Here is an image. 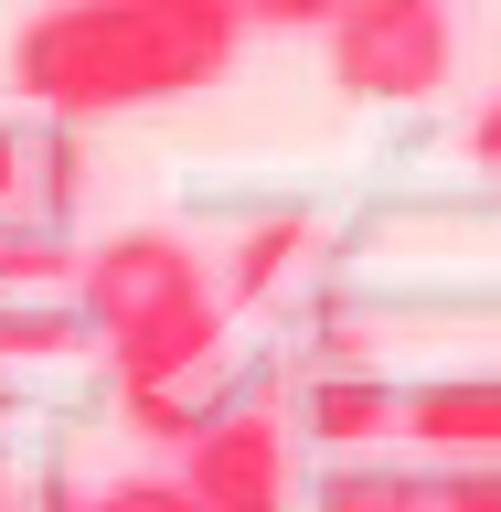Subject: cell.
<instances>
[{"label":"cell","instance_id":"11","mask_svg":"<svg viewBox=\"0 0 501 512\" xmlns=\"http://www.w3.org/2000/svg\"><path fill=\"white\" fill-rule=\"evenodd\" d=\"M427 512H501V459H438L427 470Z\"/></svg>","mask_w":501,"mask_h":512},{"label":"cell","instance_id":"14","mask_svg":"<svg viewBox=\"0 0 501 512\" xmlns=\"http://www.w3.org/2000/svg\"><path fill=\"white\" fill-rule=\"evenodd\" d=\"M470 160H480V171H501V96L470 118Z\"/></svg>","mask_w":501,"mask_h":512},{"label":"cell","instance_id":"15","mask_svg":"<svg viewBox=\"0 0 501 512\" xmlns=\"http://www.w3.org/2000/svg\"><path fill=\"white\" fill-rule=\"evenodd\" d=\"M43 512H86V502H75V491H43Z\"/></svg>","mask_w":501,"mask_h":512},{"label":"cell","instance_id":"1","mask_svg":"<svg viewBox=\"0 0 501 512\" xmlns=\"http://www.w3.org/2000/svg\"><path fill=\"white\" fill-rule=\"evenodd\" d=\"M246 11L235 0H54L11 32V86L43 118H118V107H160L192 96L235 64Z\"/></svg>","mask_w":501,"mask_h":512},{"label":"cell","instance_id":"5","mask_svg":"<svg viewBox=\"0 0 501 512\" xmlns=\"http://www.w3.org/2000/svg\"><path fill=\"white\" fill-rule=\"evenodd\" d=\"M395 438L438 448V459H501V374H438V384H406Z\"/></svg>","mask_w":501,"mask_h":512},{"label":"cell","instance_id":"3","mask_svg":"<svg viewBox=\"0 0 501 512\" xmlns=\"http://www.w3.org/2000/svg\"><path fill=\"white\" fill-rule=\"evenodd\" d=\"M459 64V32H448V0H342L331 11V75L374 107H416V96L448 86Z\"/></svg>","mask_w":501,"mask_h":512},{"label":"cell","instance_id":"9","mask_svg":"<svg viewBox=\"0 0 501 512\" xmlns=\"http://www.w3.org/2000/svg\"><path fill=\"white\" fill-rule=\"evenodd\" d=\"M320 512H427V470L352 448V459H331V480H320Z\"/></svg>","mask_w":501,"mask_h":512},{"label":"cell","instance_id":"8","mask_svg":"<svg viewBox=\"0 0 501 512\" xmlns=\"http://www.w3.org/2000/svg\"><path fill=\"white\" fill-rule=\"evenodd\" d=\"M86 342V310L75 288H0V363H43V352Z\"/></svg>","mask_w":501,"mask_h":512},{"label":"cell","instance_id":"16","mask_svg":"<svg viewBox=\"0 0 501 512\" xmlns=\"http://www.w3.org/2000/svg\"><path fill=\"white\" fill-rule=\"evenodd\" d=\"M0 416H11V384H0Z\"/></svg>","mask_w":501,"mask_h":512},{"label":"cell","instance_id":"12","mask_svg":"<svg viewBox=\"0 0 501 512\" xmlns=\"http://www.w3.org/2000/svg\"><path fill=\"white\" fill-rule=\"evenodd\" d=\"M86 512H203V502H192L182 480H160V470H139V480H107V491H96Z\"/></svg>","mask_w":501,"mask_h":512},{"label":"cell","instance_id":"10","mask_svg":"<svg viewBox=\"0 0 501 512\" xmlns=\"http://www.w3.org/2000/svg\"><path fill=\"white\" fill-rule=\"evenodd\" d=\"M299 235H310L299 214H267L246 246H235V267H224V299H267V288H278V267L299 256Z\"/></svg>","mask_w":501,"mask_h":512},{"label":"cell","instance_id":"6","mask_svg":"<svg viewBox=\"0 0 501 512\" xmlns=\"http://www.w3.org/2000/svg\"><path fill=\"white\" fill-rule=\"evenodd\" d=\"M224 406H246L235 395V363L224 352H203V363H171V374H139V384H118V416L139 427V438H160V448H192L203 427H214Z\"/></svg>","mask_w":501,"mask_h":512},{"label":"cell","instance_id":"2","mask_svg":"<svg viewBox=\"0 0 501 512\" xmlns=\"http://www.w3.org/2000/svg\"><path fill=\"white\" fill-rule=\"evenodd\" d=\"M75 310H86V331L107 342L118 384L224 352V288L203 278V256H192L182 235H107V246L75 267Z\"/></svg>","mask_w":501,"mask_h":512},{"label":"cell","instance_id":"13","mask_svg":"<svg viewBox=\"0 0 501 512\" xmlns=\"http://www.w3.org/2000/svg\"><path fill=\"white\" fill-rule=\"evenodd\" d=\"M235 11H246L256 32H331V11H342V0H235Z\"/></svg>","mask_w":501,"mask_h":512},{"label":"cell","instance_id":"7","mask_svg":"<svg viewBox=\"0 0 501 512\" xmlns=\"http://www.w3.org/2000/svg\"><path fill=\"white\" fill-rule=\"evenodd\" d=\"M395 406H406V384H384V374H320L299 416H310L320 448H374V438H395Z\"/></svg>","mask_w":501,"mask_h":512},{"label":"cell","instance_id":"4","mask_svg":"<svg viewBox=\"0 0 501 512\" xmlns=\"http://www.w3.org/2000/svg\"><path fill=\"white\" fill-rule=\"evenodd\" d=\"M203 512H288V427L267 406H224L171 470Z\"/></svg>","mask_w":501,"mask_h":512}]
</instances>
